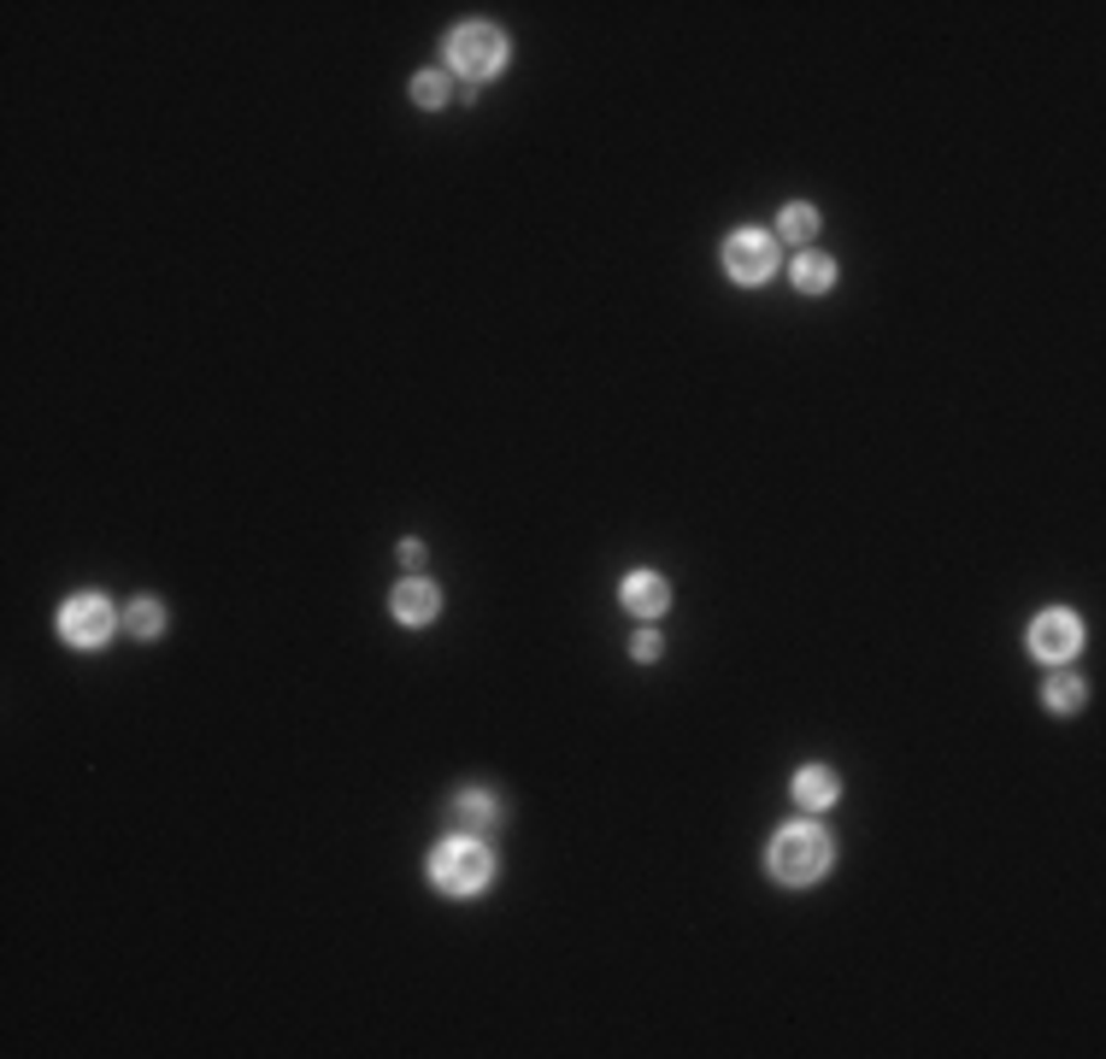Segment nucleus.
<instances>
[{
	"mask_svg": "<svg viewBox=\"0 0 1106 1059\" xmlns=\"http://www.w3.org/2000/svg\"><path fill=\"white\" fill-rule=\"evenodd\" d=\"M825 865H830V842L812 824H789V830L771 842V871H777L783 883H812Z\"/></svg>",
	"mask_w": 1106,
	"mask_h": 1059,
	"instance_id": "f257e3e1",
	"label": "nucleus"
},
{
	"mask_svg": "<svg viewBox=\"0 0 1106 1059\" xmlns=\"http://www.w3.org/2000/svg\"><path fill=\"white\" fill-rule=\"evenodd\" d=\"M430 878H435V889H447V895H472V889L489 883V848H483L477 836H454V842L435 848Z\"/></svg>",
	"mask_w": 1106,
	"mask_h": 1059,
	"instance_id": "f03ea898",
	"label": "nucleus"
},
{
	"mask_svg": "<svg viewBox=\"0 0 1106 1059\" xmlns=\"http://www.w3.org/2000/svg\"><path fill=\"white\" fill-rule=\"evenodd\" d=\"M447 65L465 77H495L500 65H507V36H500L495 24H460L454 36H447Z\"/></svg>",
	"mask_w": 1106,
	"mask_h": 1059,
	"instance_id": "7ed1b4c3",
	"label": "nucleus"
},
{
	"mask_svg": "<svg viewBox=\"0 0 1106 1059\" xmlns=\"http://www.w3.org/2000/svg\"><path fill=\"white\" fill-rule=\"evenodd\" d=\"M725 265H730L736 283H765L771 265H777V247H771V235H760V230H736L725 242Z\"/></svg>",
	"mask_w": 1106,
	"mask_h": 1059,
	"instance_id": "20e7f679",
	"label": "nucleus"
},
{
	"mask_svg": "<svg viewBox=\"0 0 1106 1059\" xmlns=\"http://www.w3.org/2000/svg\"><path fill=\"white\" fill-rule=\"evenodd\" d=\"M1030 648H1036V660L1060 665V660H1071V653L1083 648V625L1071 613H1042L1030 625Z\"/></svg>",
	"mask_w": 1106,
	"mask_h": 1059,
	"instance_id": "39448f33",
	"label": "nucleus"
},
{
	"mask_svg": "<svg viewBox=\"0 0 1106 1059\" xmlns=\"http://www.w3.org/2000/svg\"><path fill=\"white\" fill-rule=\"evenodd\" d=\"M59 630H65V642L95 648V642H107V630H112V607L100 595H77V600H65Z\"/></svg>",
	"mask_w": 1106,
	"mask_h": 1059,
	"instance_id": "423d86ee",
	"label": "nucleus"
},
{
	"mask_svg": "<svg viewBox=\"0 0 1106 1059\" xmlns=\"http://www.w3.org/2000/svg\"><path fill=\"white\" fill-rule=\"evenodd\" d=\"M624 607L635 618H660L665 613V577H653V571H630V577H624Z\"/></svg>",
	"mask_w": 1106,
	"mask_h": 1059,
	"instance_id": "0eeeda50",
	"label": "nucleus"
},
{
	"mask_svg": "<svg viewBox=\"0 0 1106 1059\" xmlns=\"http://www.w3.org/2000/svg\"><path fill=\"white\" fill-rule=\"evenodd\" d=\"M395 618H400V625H430V618H435V588L424 577H407V583L395 588Z\"/></svg>",
	"mask_w": 1106,
	"mask_h": 1059,
	"instance_id": "6e6552de",
	"label": "nucleus"
},
{
	"mask_svg": "<svg viewBox=\"0 0 1106 1059\" xmlns=\"http://www.w3.org/2000/svg\"><path fill=\"white\" fill-rule=\"evenodd\" d=\"M795 795H800V806H830L836 801V777H830L825 765H807L795 777Z\"/></svg>",
	"mask_w": 1106,
	"mask_h": 1059,
	"instance_id": "1a4fd4ad",
	"label": "nucleus"
},
{
	"mask_svg": "<svg viewBox=\"0 0 1106 1059\" xmlns=\"http://www.w3.org/2000/svg\"><path fill=\"white\" fill-rule=\"evenodd\" d=\"M830 277H836V272H830V260H825V254H800V260H795V283H800L807 295H825V289H830Z\"/></svg>",
	"mask_w": 1106,
	"mask_h": 1059,
	"instance_id": "9d476101",
	"label": "nucleus"
},
{
	"mask_svg": "<svg viewBox=\"0 0 1106 1059\" xmlns=\"http://www.w3.org/2000/svg\"><path fill=\"white\" fill-rule=\"evenodd\" d=\"M783 242H812V230H818V212L812 207H800V200H795V207H783Z\"/></svg>",
	"mask_w": 1106,
	"mask_h": 1059,
	"instance_id": "9b49d317",
	"label": "nucleus"
},
{
	"mask_svg": "<svg viewBox=\"0 0 1106 1059\" xmlns=\"http://www.w3.org/2000/svg\"><path fill=\"white\" fill-rule=\"evenodd\" d=\"M1042 701L1053 706V713H1077V706H1083V683L1077 677H1048Z\"/></svg>",
	"mask_w": 1106,
	"mask_h": 1059,
	"instance_id": "f8f14e48",
	"label": "nucleus"
},
{
	"mask_svg": "<svg viewBox=\"0 0 1106 1059\" xmlns=\"http://www.w3.org/2000/svg\"><path fill=\"white\" fill-rule=\"evenodd\" d=\"M460 818L472 824V830H483V824H495V795H483V788H472V795L460 801Z\"/></svg>",
	"mask_w": 1106,
	"mask_h": 1059,
	"instance_id": "ddd939ff",
	"label": "nucleus"
},
{
	"mask_svg": "<svg viewBox=\"0 0 1106 1059\" xmlns=\"http://www.w3.org/2000/svg\"><path fill=\"white\" fill-rule=\"evenodd\" d=\"M412 100H418V107H442V100H447V77L442 71L412 77Z\"/></svg>",
	"mask_w": 1106,
	"mask_h": 1059,
	"instance_id": "4468645a",
	"label": "nucleus"
},
{
	"mask_svg": "<svg viewBox=\"0 0 1106 1059\" xmlns=\"http://www.w3.org/2000/svg\"><path fill=\"white\" fill-rule=\"evenodd\" d=\"M159 600H136V607H130V630H136V636H154L159 630Z\"/></svg>",
	"mask_w": 1106,
	"mask_h": 1059,
	"instance_id": "2eb2a0df",
	"label": "nucleus"
},
{
	"mask_svg": "<svg viewBox=\"0 0 1106 1059\" xmlns=\"http://www.w3.org/2000/svg\"><path fill=\"white\" fill-rule=\"evenodd\" d=\"M653 653H660V636L642 630V636H635V660H653Z\"/></svg>",
	"mask_w": 1106,
	"mask_h": 1059,
	"instance_id": "dca6fc26",
	"label": "nucleus"
}]
</instances>
